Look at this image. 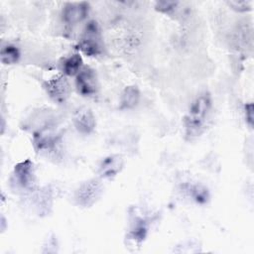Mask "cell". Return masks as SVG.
<instances>
[{"label":"cell","mask_w":254,"mask_h":254,"mask_svg":"<svg viewBox=\"0 0 254 254\" xmlns=\"http://www.w3.org/2000/svg\"><path fill=\"white\" fill-rule=\"evenodd\" d=\"M140 100V90L136 85H128L124 88L120 97V109H133Z\"/></svg>","instance_id":"10"},{"label":"cell","mask_w":254,"mask_h":254,"mask_svg":"<svg viewBox=\"0 0 254 254\" xmlns=\"http://www.w3.org/2000/svg\"><path fill=\"white\" fill-rule=\"evenodd\" d=\"M179 2L177 1H161V2H157L156 3V10L162 13H169L171 11H173L177 6H178Z\"/></svg>","instance_id":"14"},{"label":"cell","mask_w":254,"mask_h":254,"mask_svg":"<svg viewBox=\"0 0 254 254\" xmlns=\"http://www.w3.org/2000/svg\"><path fill=\"white\" fill-rule=\"evenodd\" d=\"M103 190L101 183L97 180H90L83 183L75 192V200L77 204L88 207L96 202Z\"/></svg>","instance_id":"3"},{"label":"cell","mask_w":254,"mask_h":254,"mask_svg":"<svg viewBox=\"0 0 254 254\" xmlns=\"http://www.w3.org/2000/svg\"><path fill=\"white\" fill-rule=\"evenodd\" d=\"M20 59L19 49L11 44H7L2 47L0 52V60L4 64H16Z\"/></svg>","instance_id":"12"},{"label":"cell","mask_w":254,"mask_h":254,"mask_svg":"<svg viewBox=\"0 0 254 254\" xmlns=\"http://www.w3.org/2000/svg\"><path fill=\"white\" fill-rule=\"evenodd\" d=\"M78 49L87 57H96L103 52V42L95 21H89L78 42Z\"/></svg>","instance_id":"2"},{"label":"cell","mask_w":254,"mask_h":254,"mask_svg":"<svg viewBox=\"0 0 254 254\" xmlns=\"http://www.w3.org/2000/svg\"><path fill=\"white\" fill-rule=\"evenodd\" d=\"M227 4L235 11L245 12L250 10V4L246 1H229Z\"/></svg>","instance_id":"15"},{"label":"cell","mask_w":254,"mask_h":254,"mask_svg":"<svg viewBox=\"0 0 254 254\" xmlns=\"http://www.w3.org/2000/svg\"><path fill=\"white\" fill-rule=\"evenodd\" d=\"M73 124L75 129L83 134L88 135L93 132L96 126V120L93 112L90 109L83 108L76 112L73 117Z\"/></svg>","instance_id":"8"},{"label":"cell","mask_w":254,"mask_h":254,"mask_svg":"<svg viewBox=\"0 0 254 254\" xmlns=\"http://www.w3.org/2000/svg\"><path fill=\"white\" fill-rule=\"evenodd\" d=\"M132 237L135 240L142 241L146 237L147 234V225L145 224L144 220H140L134 227V229L131 231Z\"/></svg>","instance_id":"13"},{"label":"cell","mask_w":254,"mask_h":254,"mask_svg":"<svg viewBox=\"0 0 254 254\" xmlns=\"http://www.w3.org/2000/svg\"><path fill=\"white\" fill-rule=\"evenodd\" d=\"M89 12V4L87 2L66 3L62 12L63 20L68 25H75L86 18Z\"/></svg>","instance_id":"7"},{"label":"cell","mask_w":254,"mask_h":254,"mask_svg":"<svg viewBox=\"0 0 254 254\" xmlns=\"http://www.w3.org/2000/svg\"><path fill=\"white\" fill-rule=\"evenodd\" d=\"M245 118L249 126L252 127L254 122V107L252 102H249L245 105Z\"/></svg>","instance_id":"16"},{"label":"cell","mask_w":254,"mask_h":254,"mask_svg":"<svg viewBox=\"0 0 254 254\" xmlns=\"http://www.w3.org/2000/svg\"><path fill=\"white\" fill-rule=\"evenodd\" d=\"M82 68V58L79 54H73L66 58L63 63V72L65 75L73 76L76 75Z\"/></svg>","instance_id":"11"},{"label":"cell","mask_w":254,"mask_h":254,"mask_svg":"<svg viewBox=\"0 0 254 254\" xmlns=\"http://www.w3.org/2000/svg\"><path fill=\"white\" fill-rule=\"evenodd\" d=\"M75 86L78 91L83 96H91L97 92L98 83L97 75L94 69L84 66L76 74Z\"/></svg>","instance_id":"4"},{"label":"cell","mask_w":254,"mask_h":254,"mask_svg":"<svg viewBox=\"0 0 254 254\" xmlns=\"http://www.w3.org/2000/svg\"><path fill=\"white\" fill-rule=\"evenodd\" d=\"M123 168V160L119 155H110L104 158L98 169L101 178L111 179L121 172Z\"/></svg>","instance_id":"9"},{"label":"cell","mask_w":254,"mask_h":254,"mask_svg":"<svg viewBox=\"0 0 254 254\" xmlns=\"http://www.w3.org/2000/svg\"><path fill=\"white\" fill-rule=\"evenodd\" d=\"M35 180L34 174V164L31 160L27 159L23 162L18 163L14 167L12 174V184L17 188L28 189L30 188Z\"/></svg>","instance_id":"5"},{"label":"cell","mask_w":254,"mask_h":254,"mask_svg":"<svg viewBox=\"0 0 254 254\" xmlns=\"http://www.w3.org/2000/svg\"><path fill=\"white\" fill-rule=\"evenodd\" d=\"M211 107V96L206 91L197 95L191 102L189 111L184 118L185 136L187 140H194L204 132Z\"/></svg>","instance_id":"1"},{"label":"cell","mask_w":254,"mask_h":254,"mask_svg":"<svg viewBox=\"0 0 254 254\" xmlns=\"http://www.w3.org/2000/svg\"><path fill=\"white\" fill-rule=\"evenodd\" d=\"M44 87L48 95L56 102L63 103L69 95V84L63 75H57L45 82Z\"/></svg>","instance_id":"6"}]
</instances>
